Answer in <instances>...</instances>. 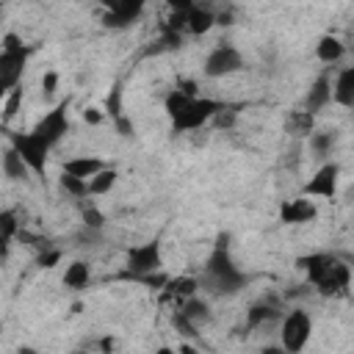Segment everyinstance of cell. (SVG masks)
Returning a JSON list of instances; mask_svg holds the SVG:
<instances>
[{
    "mask_svg": "<svg viewBox=\"0 0 354 354\" xmlns=\"http://www.w3.org/2000/svg\"><path fill=\"white\" fill-rule=\"evenodd\" d=\"M0 17H3V3H0Z\"/></svg>",
    "mask_w": 354,
    "mask_h": 354,
    "instance_id": "cell-43",
    "label": "cell"
},
{
    "mask_svg": "<svg viewBox=\"0 0 354 354\" xmlns=\"http://www.w3.org/2000/svg\"><path fill=\"white\" fill-rule=\"evenodd\" d=\"M108 163L102 160V158H97V155H77V158H69V160H64V174H69V177H77V180H91L97 171H102Z\"/></svg>",
    "mask_w": 354,
    "mask_h": 354,
    "instance_id": "cell-16",
    "label": "cell"
},
{
    "mask_svg": "<svg viewBox=\"0 0 354 354\" xmlns=\"http://www.w3.org/2000/svg\"><path fill=\"white\" fill-rule=\"evenodd\" d=\"M177 354H205V351H199V348L191 346V343H180V346H177Z\"/></svg>",
    "mask_w": 354,
    "mask_h": 354,
    "instance_id": "cell-38",
    "label": "cell"
},
{
    "mask_svg": "<svg viewBox=\"0 0 354 354\" xmlns=\"http://www.w3.org/2000/svg\"><path fill=\"white\" fill-rule=\"evenodd\" d=\"M163 293L171 296V299H177V307H180L185 299H191V296L199 293V277H188V274H183V277H169Z\"/></svg>",
    "mask_w": 354,
    "mask_h": 354,
    "instance_id": "cell-20",
    "label": "cell"
},
{
    "mask_svg": "<svg viewBox=\"0 0 354 354\" xmlns=\"http://www.w3.org/2000/svg\"><path fill=\"white\" fill-rule=\"evenodd\" d=\"M83 119H86L88 124H100V122H102V113H100L97 108H88V111L83 113Z\"/></svg>",
    "mask_w": 354,
    "mask_h": 354,
    "instance_id": "cell-36",
    "label": "cell"
},
{
    "mask_svg": "<svg viewBox=\"0 0 354 354\" xmlns=\"http://www.w3.org/2000/svg\"><path fill=\"white\" fill-rule=\"evenodd\" d=\"M213 25H216V14L207 6L188 3V8H185V30L191 36H205Z\"/></svg>",
    "mask_w": 354,
    "mask_h": 354,
    "instance_id": "cell-17",
    "label": "cell"
},
{
    "mask_svg": "<svg viewBox=\"0 0 354 354\" xmlns=\"http://www.w3.org/2000/svg\"><path fill=\"white\" fill-rule=\"evenodd\" d=\"M19 216H17V210H11V207H6V210H0V263H6L8 260V252H11V241L19 235Z\"/></svg>",
    "mask_w": 354,
    "mask_h": 354,
    "instance_id": "cell-19",
    "label": "cell"
},
{
    "mask_svg": "<svg viewBox=\"0 0 354 354\" xmlns=\"http://www.w3.org/2000/svg\"><path fill=\"white\" fill-rule=\"evenodd\" d=\"M343 55H346V41H343L340 36H335V33H324V36L318 39V44H315V58H318L321 64L335 66V64L343 61Z\"/></svg>",
    "mask_w": 354,
    "mask_h": 354,
    "instance_id": "cell-18",
    "label": "cell"
},
{
    "mask_svg": "<svg viewBox=\"0 0 354 354\" xmlns=\"http://www.w3.org/2000/svg\"><path fill=\"white\" fill-rule=\"evenodd\" d=\"M28 66V47L17 33L3 36V50H0V80L8 88H17Z\"/></svg>",
    "mask_w": 354,
    "mask_h": 354,
    "instance_id": "cell-5",
    "label": "cell"
},
{
    "mask_svg": "<svg viewBox=\"0 0 354 354\" xmlns=\"http://www.w3.org/2000/svg\"><path fill=\"white\" fill-rule=\"evenodd\" d=\"M91 279V266L86 260H72L64 271V288L69 290H83Z\"/></svg>",
    "mask_w": 354,
    "mask_h": 354,
    "instance_id": "cell-23",
    "label": "cell"
},
{
    "mask_svg": "<svg viewBox=\"0 0 354 354\" xmlns=\"http://www.w3.org/2000/svg\"><path fill=\"white\" fill-rule=\"evenodd\" d=\"M238 108L241 105H227V102H221V108L216 111V116L210 119L216 127H221V130H227V127H232L235 124V119H238Z\"/></svg>",
    "mask_w": 354,
    "mask_h": 354,
    "instance_id": "cell-30",
    "label": "cell"
},
{
    "mask_svg": "<svg viewBox=\"0 0 354 354\" xmlns=\"http://www.w3.org/2000/svg\"><path fill=\"white\" fill-rule=\"evenodd\" d=\"M105 113H108L111 119L124 116V108H122V86H119V83H116V86L108 91V97H105Z\"/></svg>",
    "mask_w": 354,
    "mask_h": 354,
    "instance_id": "cell-31",
    "label": "cell"
},
{
    "mask_svg": "<svg viewBox=\"0 0 354 354\" xmlns=\"http://www.w3.org/2000/svg\"><path fill=\"white\" fill-rule=\"evenodd\" d=\"M277 326H279V348L285 354H301L304 346L313 337V315L301 307H293L290 313H282Z\"/></svg>",
    "mask_w": 354,
    "mask_h": 354,
    "instance_id": "cell-4",
    "label": "cell"
},
{
    "mask_svg": "<svg viewBox=\"0 0 354 354\" xmlns=\"http://www.w3.org/2000/svg\"><path fill=\"white\" fill-rule=\"evenodd\" d=\"M243 69V55L238 47H232L230 41H221L216 44L207 55H205V64H202V72L205 77L210 80H218V77H230L235 72Z\"/></svg>",
    "mask_w": 354,
    "mask_h": 354,
    "instance_id": "cell-8",
    "label": "cell"
},
{
    "mask_svg": "<svg viewBox=\"0 0 354 354\" xmlns=\"http://www.w3.org/2000/svg\"><path fill=\"white\" fill-rule=\"evenodd\" d=\"M116 183H119V171H116V166H105L102 171H97V174L88 180V196L111 194Z\"/></svg>",
    "mask_w": 354,
    "mask_h": 354,
    "instance_id": "cell-24",
    "label": "cell"
},
{
    "mask_svg": "<svg viewBox=\"0 0 354 354\" xmlns=\"http://www.w3.org/2000/svg\"><path fill=\"white\" fill-rule=\"evenodd\" d=\"M8 91H11V88H8V86H6V83H3V80H0V102H3V100H6V94H8Z\"/></svg>",
    "mask_w": 354,
    "mask_h": 354,
    "instance_id": "cell-41",
    "label": "cell"
},
{
    "mask_svg": "<svg viewBox=\"0 0 354 354\" xmlns=\"http://www.w3.org/2000/svg\"><path fill=\"white\" fill-rule=\"evenodd\" d=\"M318 218V205L307 196H296V199H285L279 205V221L288 227H299V224H310Z\"/></svg>",
    "mask_w": 354,
    "mask_h": 354,
    "instance_id": "cell-11",
    "label": "cell"
},
{
    "mask_svg": "<svg viewBox=\"0 0 354 354\" xmlns=\"http://www.w3.org/2000/svg\"><path fill=\"white\" fill-rule=\"evenodd\" d=\"M332 102L340 108L354 105V66H340L332 77Z\"/></svg>",
    "mask_w": 354,
    "mask_h": 354,
    "instance_id": "cell-15",
    "label": "cell"
},
{
    "mask_svg": "<svg viewBox=\"0 0 354 354\" xmlns=\"http://www.w3.org/2000/svg\"><path fill=\"white\" fill-rule=\"evenodd\" d=\"M58 88V72H44V77H41V91L44 94H53Z\"/></svg>",
    "mask_w": 354,
    "mask_h": 354,
    "instance_id": "cell-34",
    "label": "cell"
},
{
    "mask_svg": "<svg viewBox=\"0 0 354 354\" xmlns=\"http://www.w3.org/2000/svg\"><path fill=\"white\" fill-rule=\"evenodd\" d=\"M230 235H218L213 254L207 257L202 277H199V290L210 293V296H235L238 290L246 288V274L232 263L230 257V246H227Z\"/></svg>",
    "mask_w": 354,
    "mask_h": 354,
    "instance_id": "cell-2",
    "label": "cell"
},
{
    "mask_svg": "<svg viewBox=\"0 0 354 354\" xmlns=\"http://www.w3.org/2000/svg\"><path fill=\"white\" fill-rule=\"evenodd\" d=\"M0 169H3V177L11 180V183L28 180V174H30V169L25 166V160H22L11 147L3 149V155H0Z\"/></svg>",
    "mask_w": 354,
    "mask_h": 354,
    "instance_id": "cell-22",
    "label": "cell"
},
{
    "mask_svg": "<svg viewBox=\"0 0 354 354\" xmlns=\"http://www.w3.org/2000/svg\"><path fill=\"white\" fill-rule=\"evenodd\" d=\"M296 266L304 271L307 285H313V290L318 296L335 299V296H346L348 293L351 266L337 252H313V254L299 257Z\"/></svg>",
    "mask_w": 354,
    "mask_h": 354,
    "instance_id": "cell-1",
    "label": "cell"
},
{
    "mask_svg": "<svg viewBox=\"0 0 354 354\" xmlns=\"http://www.w3.org/2000/svg\"><path fill=\"white\" fill-rule=\"evenodd\" d=\"M17 354H41V351H36V348H30V346H22Z\"/></svg>",
    "mask_w": 354,
    "mask_h": 354,
    "instance_id": "cell-40",
    "label": "cell"
},
{
    "mask_svg": "<svg viewBox=\"0 0 354 354\" xmlns=\"http://www.w3.org/2000/svg\"><path fill=\"white\" fill-rule=\"evenodd\" d=\"M263 354H285L279 346H268V348H263Z\"/></svg>",
    "mask_w": 354,
    "mask_h": 354,
    "instance_id": "cell-39",
    "label": "cell"
},
{
    "mask_svg": "<svg viewBox=\"0 0 354 354\" xmlns=\"http://www.w3.org/2000/svg\"><path fill=\"white\" fill-rule=\"evenodd\" d=\"M58 183H61V188H64L72 199H80V202H83V199L88 196V183H86V180H77V177L61 174V177H58Z\"/></svg>",
    "mask_w": 354,
    "mask_h": 354,
    "instance_id": "cell-28",
    "label": "cell"
},
{
    "mask_svg": "<svg viewBox=\"0 0 354 354\" xmlns=\"http://www.w3.org/2000/svg\"><path fill=\"white\" fill-rule=\"evenodd\" d=\"M171 324H174V329H177L180 335H185V337H199V329H196L188 318H183L180 313H174V315H171Z\"/></svg>",
    "mask_w": 354,
    "mask_h": 354,
    "instance_id": "cell-33",
    "label": "cell"
},
{
    "mask_svg": "<svg viewBox=\"0 0 354 354\" xmlns=\"http://www.w3.org/2000/svg\"><path fill=\"white\" fill-rule=\"evenodd\" d=\"M329 102H332V75H329V69H324V72L313 80V86H310V91H307V97H304V111L315 116V113L324 111Z\"/></svg>",
    "mask_w": 354,
    "mask_h": 354,
    "instance_id": "cell-14",
    "label": "cell"
},
{
    "mask_svg": "<svg viewBox=\"0 0 354 354\" xmlns=\"http://www.w3.org/2000/svg\"><path fill=\"white\" fill-rule=\"evenodd\" d=\"M155 354H177V351H171V348H166V346H163V348H158Z\"/></svg>",
    "mask_w": 354,
    "mask_h": 354,
    "instance_id": "cell-42",
    "label": "cell"
},
{
    "mask_svg": "<svg viewBox=\"0 0 354 354\" xmlns=\"http://www.w3.org/2000/svg\"><path fill=\"white\" fill-rule=\"evenodd\" d=\"M307 141H310V152H313L315 158H326V155L332 152V147H335V136L326 133V130H313V133L307 136Z\"/></svg>",
    "mask_w": 354,
    "mask_h": 354,
    "instance_id": "cell-26",
    "label": "cell"
},
{
    "mask_svg": "<svg viewBox=\"0 0 354 354\" xmlns=\"http://www.w3.org/2000/svg\"><path fill=\"white\" fill-rule=\"evenodd\" d=\"M80 218H83V227L86 230H102L105 227V216H102V210L94 205V202H88V199H83L80 202Z\"/></svg>",
    "mask_w": 354,
    "mask_h": 354,
    "instance_id": "cell-27",
    "label": "cell"
},
{
    "mask_svg": "<svg viewBox=\"0 0 354 354\" xmlns=\"http://www.w3.org/2000/svg\"><path fill=\"white\" fill-rule=\"evenodd\" d=\"M144 14V3L141 0H122V3H111L105 17H102V25L105 28H130L138 17Z\"/></svg>",
    "mask_w": 354,
    "mask_h": 354,
    "instance_id": "cell-12",
    "label": "cell"
},
{
    "mask_svg": "<svg viewBox=\"0 0 354 354\" xmlns=\"http://www.w3.org/2000/svg\"><path fill=\"white\" fill-rule=\"evenodd\" d=\"M163 108L171 119V127L177 133H191V130H199L205 127L216 111L221 108V100H213V97H188L183 94L180 88H171L163 100Z\"/></svg>",
    "mask_w": 354,
    "mask_h": 354,
    "instance_id": "cell-3",
    "label": "cell"
},
{
    "mask_svg": "<svg viewBox=\"0 0 354 354\" xmlns=\"http://www.w3.org/2000/svg\"><path fill=\"white\" fill-rule=\"evenodd\" d=\"M177 313H180L183 318H188L196 329H202V326L210 321V315H213V313H210V304H207L205 299H199V293L191 296V299H185V301L177 307Z\"/></svg>",
    "mask_w": 354,
    "mask_h": 354,
    "instance_id": "cell-21",
    "label": "cell"
},
{
    "mask_svg": "<svg viewBox=\"0 0 354 354\" xmlns=\"http://www.w3.org/2000/svg\"><path fill=\"white\" fill-rule=\"evenodd\" d=\"M111 351H113V337L105 335V337L100 340V354H111Z\"/></svg>",
    "mask_w": 354,
    "mask_h": 354,
    "instance_id": "cell-37",
    "label": "cell"
},
{
    "mask_svg": "<svg viewBox=\"0 0 354 354\" xmlns=\"http://www.w3.org/2000/svg\"><path fill=\"white\" fill-rule=\"evenodd\" d=\"M69 102H58L55 108H50L33 127H30V133L41 141V144H47L50 149L69 133Z\"/></svg>",
    "mask_w": 354,
    "mask_h": 354,
    "instance_id": "cell-10",
    "label": "cell"
},
{
    "mask_svg": "<svg viewBox=\"0 0 354 354\" xmlns=\"http://www.w3.org/2000/svg\"><path fill=\"white\" fill-rule=\"evenodd\" d=\"M282 307L274 299H260L246 310V329H266L271 324H279Z\"/></svg>",
    "mask_w": 354,
    "mask_h": 354,
    "instance_id": "cell-13",
    "label": "cell"
},
{
    "mask_svg": "<svg viewBox=\"0 0 354 354\" xmlns=\"http://www.w3.org/2000/svg\"><path fill=\"white\" fill-rule=\"evenodd\" d=\"M163 266V249H160V241H147V243H138L127 252V263H124V279H141L147 274H155L160 271Z\"/></svg>",
    "mask_w": 354,
    "mask_h": 354,
    "instance_id": "cell-7",
    "label": "cell"
},
{
    "mask_svg": "<svg viewBox=\"0 0 354 354\" xmlns=\"http://www.w3.org/2000/svg\"><path fill=\"white\" fill-rule=\"evenodd\" d=\"M113 127L119 130V136H133V122H130L127 116H119V119H113Z\"/></svg>",
    "mask_w": 354,
    "mask_h": 354,
    "instance_id": "cell-35",
    "label": "cell"
},
{
    "mask_svg": "<svg viewBox=\"0 0 354 354\" xmlns=\"http://www.w3.org/2000/svg\"><path fill=\"white\" fill-rule=\"evenodd\" d=\"M22 100H25V91L17 86V88H11L8 94H6V100H3V119L8 122V119H14L17 113H19V108H22Z\"/></svg>",
    "mask_w": 354,
    "mask_h": 354,
    "instance_id": "cell-29",
    "label": "cell"
},
{
    "mask_svg": "<svg viewBox=\"0 0 354 354\" xmlns=\"http://www.w3.org/2000/svg\"><path fill=\"white\" fill-rule=\"evenodd\" d=\"M337 188H340V163L326 160L301 185V196H307V199H329L332 202L337 196Z\"/></svg>",
    "mask_w": 354,
    "mask_h": 354,
    "instance_id": "cell-9",
    "label": "cell"
},
{
    "mask_svg": "<svg viewBox=\"0 0 354 354\" xmlns=\"http://www.w3.org/2000/svg\"><path fill=\"white\" fill-rule=\"evenodd\" d=\"M75 354H86V351H75Z\"/></svg>",
    "mask_w": 354,
    "mask_h": 354,
    "instance_id": "cell-44",
    "label": "cell"
},
{
    "mask_svg": "<svg viewBox=\"0 0 354 354\" xmlns=\"http://www.w3.org/2000/svg\"><path fill=\"white\" fill-rule=\"evenodd\" d=\"M8 147L25 160V166L33 171V174H44L47 171V155H50V147L41 144L30 130H8Z\"/></svg>",
    "mask_w": 354,
    "mask_h": 354,
    "instance_id": "cell-6",
    "label": "cell"
},
{
    "mask_svg": "<svg viewBox=\"0 0 354 354\" xmlns=\"http://www.w3.org/2000/svg\"><path fill=\"white\" fill-rule=\"evenodd\" d=\"M58 260H61V249H55V246H47V249H41V252L36 254V263H39L41 268H53Z\"/></svg>",
    "mask_w": 354,
    "mask_h": 354,
    "instance_id": "cell-32",
    "label": "cell"
},
{
    "mask_svg": "<svg viewBox=\"0 0 354 354\" xmlns=\"http://www.w3.org/2000/svg\"><path fill=\"white\" fill-rule=\"evenodd\" d=\"M285 130H288L290 136H296V138H307V136L315 130V116L307 113V111H293V113L288 116V122H285Z\"/></svg>",
    "mask_w": 354,
    "mask_h": 354,
    "instance_id": "cell-25",
    "label": "cell"
}]
</instances>
